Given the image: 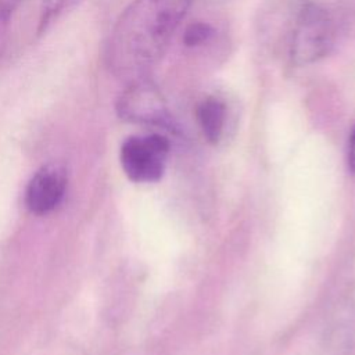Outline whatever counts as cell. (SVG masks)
I'll use <instances>...</instances> for the list:
<instances>
[{"mask_svg":"<svg viewBox=\"0 0 355 355\" xmlns=\"http://www.w3.org/2000/svg\"><path fill=\"white\" fill-rule=\"evenodd\" d=\"M191 0H135L116 21L107 57L112 71L140 78L164 55Z\"/></svg>","mask_w":355,"mask_h":355,"instance_id":"obj_1","label":"cell"},{"mask_svg":"<svg viewBox=\"0 0 355 355\" xmlns=\"http://www.w3.org/2000/svg\"><path fill=\"white\" fill-rule=\"evenodd\" d=\"M334 21L319 4L306 3L298 12L293 31L290 55L297 65L323 58L334 43Z\"/></svg>","mask_w":355,"mask_h":355,"instance_id":"obj_2","label":"cell"},{"mask_svg":"<svg viewBox=\"0 0 355 355\" xmlns=\"http://www.w3.org/2000/svg\"><path fill=\"white\" fill-rule=\"evenodd\" d=\"M168 153L169 141L161 135L132 136L121 147V165L133 182H157L165 171Z\"/></svg>","mask_w":355,"mask_h":355,"instance_id":"obj_3","label":"cell"},{"mask_svg":"<svg viewBox=\"0 0 355 355\" xmlns=\"http://www.w3.org/2000/svg\"><path fill=\"white\" fill-rule=\"evenodd\" d=\"M116 112L125 121L147 125H162L168 121L166 103L158 87L146 79H135L121 93Z\"/></svg>","mask_w":355,"mask_h":355,"instance_id":"obj_4","label":"cell"},{"mask_svg":"<svg viewBox=\"0 0 355 355\" xmlns=\"http://www.w3.org/2000/svg\"><path fill=\"white\" fill-rule=\"evenodd\" d=\"M67 176L60 165L50 164L40 168L29 180L25 202L31 212L43 215L53 211L62 200Z\"/></svg>","mask_w":355,"mask_h":355,"instance_id":"obj_5","label":"cell"},{"mask_svg":"<svg viewBox=\"0 0 355 355\" xmlns=\"http://www.w3.org/2000/svg\"><path fill=\"white\" fill-rule=\"evenodd\" d=\"M197 119L207 140L216 143L225 128L226 107L219 98L207 97L197 108Z\"/></svg>","mask_w":355,"mask_h":355,"instance_id":"obj_6","label":"cell"},{"mask_svg":"<svg viewBox=\"0 0 355 355\" xmlns=\"http://www.w3.org/2000/svg\"><path fill=\"white\" fill-rule=\"evenodd\" d=\"M214 31L209 24L193 22L183 32V43L187 47H197L209 40Z\"/></svg>","mask_w":355,"mask_h":355,"instance_id":"obj_7","label":"cell"},{"mask_svg":"<svg viewBox=\"0 0 355 355\" xmlns=\"http://www.w3.org/2000/svg\"><path fill=\"white\" fill-rule=\"evenodd\" d=\"M82 0H43V17L40 26L44 28L50 21L57 18L64 11L72 8Z\"/></svg>","mask_w":355,"mask_h":355,"instance_id":"obj_8","label":"cell"},{"mask_svg":"<svg viewBox=\"0 0 355 355\" xmlns=\"http://www.w3.org/2000/svg\"><path fill=\"white\" fill-rule=\"evenodd\" d=\"M22 3L24 0H0V21L7 25L8 19Z\"/></svg>","mask_w":355,"mask_h":355,"instance_id":"obj_9","label":"cell"},{"mask_svg":"<svg viewBox=\"0 0 355 355\" xmlns=\"http://www.w3.org/2000/svg\"><path fill=\"white\" fill-rule=\"evenodd\" d=\"M348 165L352 172H355V129L349 139V148H348Z\"/></svg>","mask_w":355,"mask_h":355,"instance_id":"obj_10","label":"cell"},{"mask_svg":"<svg viewBox=\"0 0 355 355\" xmlns=\"http://www.w3.org/2000/svg\"><path fill=\"white\" fill-rule=\"evenodd\" d=\"M6 26H7V25L0 21V40H1V37H3V33H4V31H6Z\"/></svg>","mask_w":355,"mask_h":355,"instance_id":"obj_11","label":"cell"}]
</instances>
